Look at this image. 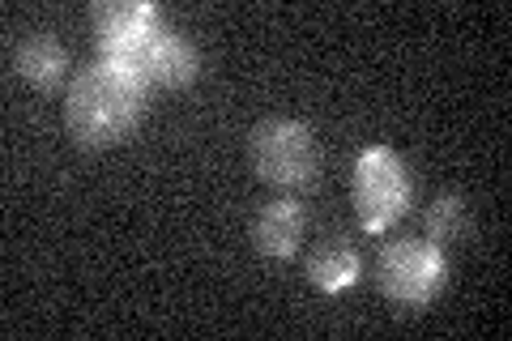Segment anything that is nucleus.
<instances>
[{"instance_id": "9d476101", "label": "nucleus", "mask_w": 512, "mask_h": 341, "mask_svg": "<svg viewBox=\"0 0 512 341\" xmlns=\"http://www.w3.org/2000/svg\"><path fill=\"white\" fill-rule=\"evenodd\" d=\"M470 201L461 197V192H440L436 201L427 205V239L440 243V248H448V243H461L470 235Z\"/></svg>"}, {"instance_id": "7ed1b4c3", "label": "nucleus", "mask_w": 512, "mask_h": 341, "mask_svg": "<svg viewBox=\"0 0 512 341\" xmlns=\"http://www.w3.org/2000/svg\"><path fill=\"white\" fill-rule=\"evenodd\" d=\"M350 197H355V214L367 235L389 231L397 218H406L414 201V180L406 162L397 158L389 145H367L355 158V175H350Z\"/></svg>"}, {"instance_id": "39448f33", "label": "nucleus", "mask_w": 512, "mask_h": 341, "mask_svg": "<svg viewBox=\"0 0 512 341\" xmlns=\"http://www.w3.org/2000/svg\"><path fill=\"white\" fill-rule=\"evenodd\" d=\"M94 39H99V56L133 64L146 47L163 35V13L146 0H99L90 9Z\"/></svg>"}, {"instance_id": "0eeeda50", "label": "nucleus", "mask_w": 512, "mask_h": 341, "mask_svg": "<svg viewBox=\"0 0 512 341\" xmlns=\"http://www.w3.org/2000/svg\"><path fill=\"white\" fill-rule=\"evenodd\" d=\"M13 69L39 94H56L64 86V77H69V52H64V43L56 35L30 30V35H22L18 47H13Z\"/></svg>"}, {"instance_id": "6e6552de", "label": "nucleus", "mask_w": 512, "mask_h": 341, "mask_svg": "<svg viewBox=\"0 0 512 341\" xmlns=\"http://www.w3.org/2000/svg\"><path fill=\"white\" fill-rule=\"evenodd\" d=\"M303 205L295 197H278L269 201L261 214L252 222V248L265 256V261H291L299 252V239H303Z\"/></svg>"}, {"instance_id": "f257e3e1", "label": "nucleus", "mask_w": 512, "mask_h": 341, "mask_svg": "<svg viewBox=\"0 0 512 341\" xmlns=\"http://www.w3.org/2000/svg\"><path fill=\"white\" fill-rule=\"evenodd\" d=\"M146 94V73L124 60L99 56L69 81V94H64L69 137L86 150H103V145L133 137V128L146 116Z\"/></svg>"}, {"instance_id": "20e7f679", "label": "nucleus", "mask_w": 512, "mask_h": 341, "mask_svg": "<svg viewBox=\"0 0 512 341\" xmlns=\"http://www.w3.org/2000/svg\"><path fill=\"white\" fill-rule=\"evenodd\" d=\"M448 282V256L431 239H393L376 256V286L402 307H427Z\"/></svg>"}, {"instance_id": "1a4fd4ad", "label": "nucleus", "mask_w": 512, "mask_h": 341, "mask_svg": "<svg viewBox=\"0 0 512 341\" xmlns=\"http://www.w3.org/2000/svg\"><path fill=\"white\" fill-rule=\"evenodd\" d=\"M359 273H363V256L350 248L346 239L320 243V248L308 256V282L316 290H325V295H342V290H350L359 282Z\"/></svg>"}, {"instance_id": "f03ea898", "label": "nucleus", "mask_w": 512, "mask_h": 341, "mask_svg": "<svg viewBox=\"0 0 512 341\" xmlns=\"http://www.w3.org/2000/svg\"><path fill=\"white\" fill-rule=\"evenodd\" d=\"M248 158H252L256 180H265L269 188H282V192H299L316 184V171H320V145L312 137V128L286 116L261 120L252 128Z\"/></svg>"}, {"instance_id": "423d86ee", "label": "nucleus", "mask_w": 512, "mask_h": 341, "mask_svg": "<svg viewBox=\"0 0 512 341\" xmlns=\"http://www.w3.org/2000/svg\"><path fill=\"white\" fill-rule=\"evenodd\" d=\"M133 69L146 73L150 86H163V90H180V86H192L201 73V56L197 47H192L188 39H180L175 30H163L146 52H141L133 60Z\"/></svg>"}]
</instances>
